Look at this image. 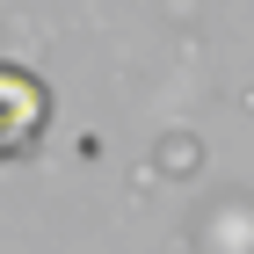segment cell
<instances>
[{
    "label": "cell",
    "mask_w": 254,
    "mask_h": 254,
    "mask_svg": "<svg viewBox=\"0 0 254 254\" xmlns=\"http://www.w3.org/2000/svg\"><path fill=\"white\" fill-rule=\"evenodd\" d=\"M51 124V95H44L37 73H22V65H0V160L29 153Z\"/></svg>",
    "instance_id": "obj_1"
}]
</instances>
